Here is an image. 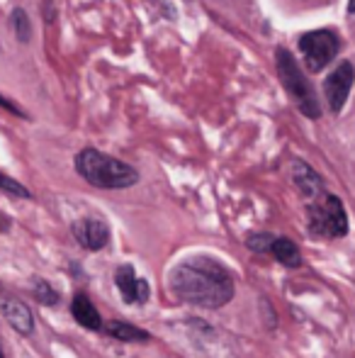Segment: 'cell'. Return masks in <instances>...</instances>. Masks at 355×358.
I'll return each instance as SVG.
<instances>
[{
  "instance_id": "obj_1",
  "label": "cell",
  "mask_w": 355,
  "mask_h": 358,
  "mask_svg": "<svg viewBox=\"0 0 355 358\" xmlns=\"http://www.w3.org/2000/svg\"><path fill=\"white\" fill-rule=\"evenodd\" d=\"M168 287L178 300L217 310L234 297V278L212 256H188L168 273Z\"/></svg>"
},
{
  "instance_id": "obj_2",
  "label": "cell",
  "mask_w": 355,
  "mask_h": 358,
  "mask_svg": "<svg viewBox=\"0 0 355 358\" xmlns=\"http://www.w3.org/2000/svg\"><path fill=\"white\" fill-rule=\"evenodd\" d=\"M76 171L95 188H107V190H119V188H132L139 180V173L129 164L112 156L103 154L98 149H83L76 156Z\"/></svg>"
},
{
  "instance_id": "obj_3",
  "label": "cell",
  "mask_w": 355,
  "mask_h": 358,
  "mask_svg": "<svg viewBox=\"0 0 355 358\" xmlns=\"http://www.w3.org/2000/svg\"><path fill=\"white\" fill-rule=\"evenodd\" d=\"M275 64H278V76L282 80L285 90L289 93V98L294 100V105L299 108V113L307 115V117L317 120L322 115V108H319V98L314 93L309 78L302 73L297 59L287 52V49H278L275 52Z\"/></svg>"
},
{
  "instance_id": "obj_4",
  "label": "cell",
  "mask_w": 355,
  "mask_h": 358,
  "mask_svg": "<svg viewBox=\"0 0 355 358\" xmlns=\"http://www.w3.org/2000/svg\"><path fill=\"white\" fill-rule=\"evenodd\" d=\"M299 52L304 57V64L312 73L326 69L338 54V37L328 29H317L299 37Z\"/></svg>"
},
{
  "instance_id": "obj_5",
  "label": "cell",
  "mask_w": 355,
  "mask_h": 358,
  "mask_svg": "<svg viewBox=\"0 0 355 358\" xmlns=\"http://www.w3.org/2000/svg\"><path fill=\"white\" fill-rule=\"evenodd\" d=\"M309 224L314 234L343 236L348 231V215L336 195H326L319 205L309 208Z\"/></svg>"
},
{
  "instance_id": "obj_6",
  "label": "cell",
  "mask_w": 355,
  "mask_h": 358,
  "mask_svg": "<svg viewBox=\"0 0 355 358\" xmlns=\"http://www.w3.org/2000/svg\"><path fill=\"white\" fill-rule=\"evenodd\" d=\"M353 83H355V69L351 62H341L336 69H333V73H328L326 83H324V95H326L331 113L338 115L343 110Z\"/></svg>"
},
{
  "instance_id": "obj_7",
  "label": "cell",
  "mask_w": 355,
  "mask_h": 358,
  "mask_svg": "<svg viewBox=\"0 0 355 358\" xmlns=\"http://www.w3.org/2000/svg\"><path fill=\"white\" fill-rule=\"evenodd\" d=\"M73 236L88 251H100L109 241V227L98 217H83L73 224Z\"/></svg>"
},
{
  "instance_id": "obj_8",
  "label": "cell",
  "mask_w": 355,
  "mask_h": 358,
  "mask_svg": "<svg viewBox=\"0 0 355 358\" xmlns=\"http://www.w3.org/2000/svg\"><path fill=\"white\" fill-rule=\"evenodd\" d=\"M292 180L299 188V193L307 200H317L324 193V180L317 171L304 161H292Z\"/></svg>"
},
{
  "instance_id": "obj_9",
  "label": "cell",
  "mask_w": 355,
  "mask_h": 358,
  "mask_svg": "<svg viewBox=\"0 0 355 358\" xmlns=\"http://www.w3.org/2000/svg\"><path fill=\"white\" fill-rule=\"evenodd\" d=\"M0 310H3V317L8 320V324L13 327L17 334L29 336L34 331L32 310H29L24 302H20V300H3V302H0Z\"/></svg>"
},
{
  "instance_id": "obj_10",
  "label": "cell",
  "mask_w": 355,
  "mask_h": 358,
  "mask_svg": "<svg viewBox=\"0 0 355 358\" xmlns=\"http://www.w3.org/2000/svg\"><path fill=\"white\" fill-rule=\"evenodd\" d=\"M71 315L76 317V322L81 327H86V329H103V320H100L98 310H95V305L90 302V297L86 295H76L71 302Z\"/></svg>"
},
{
  "instance_id": "obj_11",
  "label": "cell",
  "mask_w": 355,
  "mask_h": 358,
  "mask_svg": "<svg viewBox=\"0 0 355 358\" xmlns=\"http://www.w3.org/2000/svg\"><path fill=\"white\" fill-rule=\"evenodd\" d=\"M105 334L114 336V339L119 341H149V334L144 329H139V327L134 324H127V322H119V320H112L107 322V324H103Z\"/></svg>"
},
{
  "instance_id": "obj_12",
  "label": "cell",
  "mask_w": 355,
  "mask_h": 358,
  "mask_svg": "<svg viewBox=\"0 0 355 358\" xmlns=\"http://www.w3.org/2000/svg\"><path fill=\"white\" fill-rule=\"evenodd\" d=\"M273 256L280 261L282 266H289V268H297L299 264H302V254H299L297 244L289 239H285V236H280V239L273 241Z\"/></svg>"
},
{
  "instance_id": "obj_13",
  "label": "cell",
  "mask_w": 355,
  "mask_h": 358,
  "mask_svg": "<svg viewBox=\"0 0 355 358\" xmlns=\"http://www.w3.org/2000/svg\"><path fill=\"white\" fill-rule=\"evenodd\" d=\"M137 273H134L132 266H119L117 273H114V283H117L119 292L127 302H137Z\"/></svg>"
},
{
  "instance_id": "obj_14",
  "label": "cell",
  "mask_w": 355,
  "mask_h": 358,
  "mask_svg": "<svg viewBox=\"0 0 355 358\" xmlns=\"http://www.w3.org/2000/svg\"><path fill=\"white\" fill-rule=\"evenodd\" d=\"M10 24H13V32L20 42H29V37H32V24H29V17L24 10H13Z\"/></svg>"
},
{
  "instance_id": "obj_15",
  "label": "cell",
  "mask_w": 355,
  "mask_h": 358,
  "mask_svg": "<svg viewBox=\"0 0 355 358\" xmlns=\"http://www.w3.org/2000/svg\"><path fill=\"white\" fill-rule=\"evenodd\" d=\"M32 292H34V297H37L42 305H56L59 302V292L54 290L52 285L47 283L44 278H32Z\"/></svg>"
},
{
  "instance_id": "obj_16",
  "label": "cell",
  "mask_w": 355,
  "mask_h": 358,
  "mask_svg": "<svg viewBox=\"0 0 355 358\" xmlns=\"http://www.w3.org/2000/svg\"><path fill=\"white\" fill-rule=\"evenodd\" d=\"M0 190H5V193H10V195H17V198H29V190L5 173H0Z\"/></svg>"
},
{
  "instance_id": "obj_17",
  "label": "cell",
  "mask_w": 355,
  "mask_h": 358,
  "mask_svg": "<svg viewBox=\"0 0 355 358\" xmlns=\"http://www.w3.org/2000/svg\"><path fill=\"white\" fill-rule=\"evenodd\" d=\"M273 241H275V236H270V234H253V236H248V249L251 251H270L273 249Z\"/></svg>"
},
{
  "instance_id": "obj_18",
  "label": "cell",
  "mask_w": 355,
  "mask_h": 358,
  "mask_svg": "<svg viewBox=\"0 0 355 358\" xmlns=\"http://www.w3.org/2000/svg\"><path fill=\"white\" fill-rule=\"evenodd\" d=\"M149 300V283L144 278L137 280V302L139 305H144V302Z\"/></svg>"
},
{
  "instance_id": "obj_19",
  "label": "cell",
  "mask_w": 355,
  "mask_h": 358,
  "mask_svg": "<svg viewBox=\"0 0 355 358\" xmlns=\"http://www.w3.org/2000/svg\"><path fill=\"white\" fill-rule=\"evenodd\" d=\"M0 108H5V110H10V113H13V115H22V117H24V113H22V110H20L17 105H13V103H10L8 98H3V95H0Z\"/></svg>"
},
{
  "instance_id": "obj_20",
  "label": "cell",
  "mask_w": 355,
  "mask_h": 358,
  "mask_svg": "<svg viewBox=\"0 0 355 358\" xmlns=\"http://www.w3.org/2000/svg\"><path fill=\"white\" fill-rule=\"evenodd\" d=\"M348 13L355 15V0H348Z\"/></svg>"
},
{
  "instance_id": "obj_21",
  "label": "cell",
  "mask_w": 355,
  "mask_h": 358,
  "mask_svg": "<svg viewBox=\"0 0 355 358\" xmlns=\"http://www.w3.org/2000/svg\"><path fill=\"white\" fill-rule=\"evenodd\" d=\"M0 358H3V354H0Z\"/></svg>"
}]
</instances>
